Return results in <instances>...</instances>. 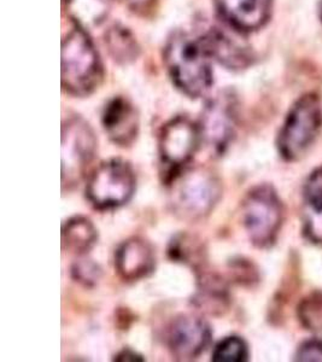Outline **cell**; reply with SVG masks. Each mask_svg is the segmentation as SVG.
I'll return each instance as SVG.
<instances>
[{
  "mask_svg": "<svg viewBox=\"0 0 322 362\" xmlns=\"http://www.w3.org/2000/svg\"><path fill=\"white\" fill-rule=\"evenodd\" d=\"M165 63L174 85L190 98H198L210 90L211 58L198 37L174 32L165 42Z\"/></svg>",
  "mask_w": 322,
  "mask_h": 362,
  "instance_id": "obj_1",
  "label": "cell"
},
{
  "mask_svg": "<svg viewBox=\"0 0 322 362\" xmlns=\"http://www.w3.org/2000/svg\"><path fill=\"white\" fill-rule=\"evenodd\" d=\"M222 196L216 174L205 167H185L170 175L169 202L174 214L189 221L205 218Z\"/></svg>",
  "mask_w": 322,
  "mask_h": 362,
  "instance_id": "obj_2",
  "label": "cell"
},
{
  "mask_svg": "<svg viewBox=\"0 0 322 362\" xmlns=\"http://www.w3.org/2000/svg\"><path fill=\"white\" fill-rule=\"evenodd\" d=\"M103 80L98 51L86 30L75 27L62 42V87L68 95L86 97Z\"/></svg>",
  "mask_w": 322,
  "mask_h": 362,
  "instance_id": "obj_3",
  "label": "cell"
},
{
  "mask_svg": "<svg viewBox=\"0 0 322 362\" xmlns=\"http://www.w3.org/2000/svg\"><path fill=\"white\" fill-rule=\"evenodd\" d=\"M322 126V107L315 95L302 97L281 128L278 148L286 160H297L308 151Z\"/></svg>",
  "mask_w": 322,
  "mask_h": 362,
  "instance_id": "obj_4",
  "label": "cell"
},
{
  "mask_svg": "<svg viewBox=\"0 0 322 362\" xmlns=\"http://www.w3.org/2000/svg\"><path fill=\"white\" fill-rule=\"evenodd\" d=\"M136 185V173L131 165L114 158L93 170L87 182L86 196L97 209H115L132 199Z\"/></svg>",
  "mask_w": 322,
  "mask_h": 362,
  "instance_id": "obj_5",
  "label": "cell"
},
{
  "mask_svg": "<svg viewBox=\"0 0 322 362\" xmlns=\"http://www.w3.org/2000/svg\"><path fill=\"white\" fill-rule=\"evenodd\" d=\"M282 218V203L270 185L257 186L244 201V226L256 247H267L275 242Z\"/></svg>",
  "mask_w": 322,
  "mask_h": 362,
  "instance_id": "obj_6",
  "label": "cell"
},
{
  "mask_svg": "<svg viewBox=\"0 0 322 362\" xmlns=\"http://www.w3.org/2000/svg\"><path fill=\"white\" fill-rule=\"evenodd\" d=\"M97 153V138L91 126L79 116L62 124V187L79 184Z\"/></svg>",
  "mask_w": 322,
  "mask_h": 362,
  "instance_id": "obj_7",
  "label": "cell"
},
{
  "mask_svg": "<svg viewBox=\"0 0 322 362\" xmlns=\"http://www.w3.org/2000/svg\"><path fill=\"white\" fill-rule=\"evenodd\" d=\"M238 107L236 97L223 92L211 98L199 119L202 141L216 155H222L236 136Z\"/></svg>",
  "mask_w": 322,
  "mask_h": 362,
  "instance_id": "obj_8",
  "label": "cell"
},
{
  "mask_svg": "<svg viewBox=\"0 0 322 362\" xmlns=\"http://www.w3.org/2000/svg\"><path fill=\"white\" fill-rule=\"evenodd\" d=\"M201 143L198 124L185 116L170 119L162 128L158 141L162 162L169 167L172 174L177 173L190 163Z\"/></svg>",
  "mask_w": 322,
  "mask_h": 362,
  "instance_id": "obj_9",
  "label": "cell"
},
{
  "mask_svg": "<svg viewBox=\"0 0 322 362\" xmlns=\"http://www.w3.org/2000/svg\"><path fill=\"white\" fill-rule=\"evenodd\" d=\"M209 25L198 39L211 59L231 70L248 68L252 63V52L244 33L229 25Z\"/></svg>",
  "mask_w": 322,
  "mask_h": 362,
  "instance_id": "obj_10",
  "label": "cell"
},
{
  "mask_svg": "<svg viewBox=\"0 0 322 362\" xmlns=\"http://www.w3.org/2000/svg\"><path fill=\"white\" fill-rule=\"evenodd\" d=\"M210 339L211 329L207 321L191 314L174 319L167 334L170 353L180 361L198 358Z\"/></svg>",
  "mask_w": 322,
  "mask_h": 362,
  "instance_id": "obj_11",
  "label": "cell"
},
{
  "mask_svg": "<svg viewBox=\"0 0 322 362\" xmlns=\"http://www.w3.org/2000/svg\"><path fill=\"white\" fill-rule=\"evenodd\" d=\"M225 25L242 33L260 29L268 21L272 0H214Z\"/></svg>",
  "mask_w": 322,
  "mask_h": 362,
  "instance_id": "obj_12",
  "label": "cell"
},
{
  "mask_svg": "<svg viewBox=\"0 0 322 362\" xmlns=\"http://www.w3.org/2000/svg\"><path fill=\"white\" fill-rule=\"evenodd\" d=\"M102 124L112 143L124 148L132 145L139 133L138 112L124 97H115L105 105Z\"/></svg>",
  "mask_w": 322,
  "mask_h": 362,
  "instance_id": "obj_13",
  "label": "cell"
},
{
  "mask_svg": "<svg viewBox=\"0 0 322 362\" xmlns=\"http://www.w3.org/2000/svg\"><path fill=\"white\" fill-rule=\"evenodd\" d=\"M155 264L156 257L153 247L145 239H129L116 250V271L127 281H136L150 276Z\"/></svg>",
  "mask_w": 322,
  "mask_h": 362,
  "instance_id": "obj_14",
  "label": "cell"
},
{
  "mask_svg": "<svg viewBox=\"0 0 322 362\" xmlns=\"http://www.w3.org/2000/svg\"><path fill=\"white\" fill-rule=\"evenodd\" d=\"M304 233L315 244H322V168L313 172L304 186Z\"/></svg>",
  "mask_w": 322,
  "mask_h": 362,
  "instance_id": "obj_15",
  "label": "cell"
},
{
  "mask_svg": "<svg viewBox=\"0 0 322 362\" xmlns=\"http://www.w3.org/2000/svg\"><path fill=\"white\" fill-rule=\"evenodd\" d=\"M98 233L90 218L74 216L62 226L63 250L73 255L83 256L95 247Z\"/></svg>",
  "mask_w": 322,
  "mask_h": 362,
  "instance_id": "obj_16",
  "label": "cell"
},
{
  "mask_svg": "<svg viewBox=\"0 0 322 362\" xmlns=\"http://www.w3.org/2000/svg\"><path fill=\"white\" fill-rule=\"evenodd\" d=\"M64 3L76 27L85 30L103 23L109 13V0H64Z\"/></svg>",
  "mask_w": 322,
  "mask_h": 362,
  "instance_id": "obj_17",
  "label": "cell"
},
{
  "mask_svg": "<svg viewBox=\"0 0 322 362\" xmlns=\"http://www.w3.org/2000/svg\"><path fill=\"white\" fill-rule=\"evenodd\" d=\"M104 42L115 62L129 64L139 56L136 37L124 25H115L107 29Z\"/></svg>",
  "mask_w": 322,
  "mask_h": 362,
  "instance_id": "obj_18",
  "label": "cell"
},
{
  "mask_svg": "<svg viewBox=\"0 0 322 362\" xmlns=\"http://www.w3.org/2000/svg\"><path fill=\"white\" fill-rule=\"evenodd\" d=\"M196 303L208 313H221L227 307V288L217 276L202 274Z\"/></svg>",
  "mask_w": 322,
  "mask_h": 362,
  "instance_id": "obj_19",
  "label": "cell"
},
{
  "mask_svg": "<svg viewBox=\"0 0 322 362\" xmlns=\"http://www.w3.org/2000/svg\"><path fill=\"white\" fill-rule=\"evenodd\" d=\"M169 255L172 259L197 267L202 264L203 247L190 235H180L170 242Z\"/></svg>",
  "mask_w": 322,
  "mask_h": 362,
  "instance_id": "obj_20",
  "label": "cell"
},
{
  "mask_svg": "<svg viewBox=\"0 0 322 362\" xmlns=\"http://www.w3.org/2000/svg\"><path fill=\"white\" fill-rule=\"evenodd\" d=\"M298 315L306 329L322 334V293H314L302 300Z\"/></svg>",
  "mask_w": 322,
  "mask_h": 362,
  "instance_id": "obj_21",
  "label": "cell"
},
{
  "mask_svg": "<svg viewBox=\"0 0 322 362\" xmlns=\"http://www.w3.org/2000/svg\"><path fill=\"white\" fill-rule=\"evenodd\" d=\"M248 358V346L243 338L231 336L215 346L211 360L214 362H243Z\"/></svg>",
  "mask_w": 322,
  "mask_h": 362,
  "instance_id": "obj_22",
  "label": "cell"
},
{
  "mask_svg": "<svg viewBox=\"0 0 322 362\" xmlns=\"http://www.w3.org/2000/svg\"><path fill=\"white\" fill-rule=\"evenodd\" d=\"M71 272H73L74 279L86 286L95 285L100 278V268L98 267V264L87 259L75 264Z\"/></svg>",
  "mask_w": 322,
  "mask_h": 362,
  "instance_id": "obj_23",
  "label": "cell"
},
{
  "mask_svg": "<svg viewBox=\"0 0 322 362\" xmlns=\"http://www.w3.org/2000/svg\"><path fill=\"white\" fill-rule=\"evenodd\" d=\"M297 361H322V341H304L296 355Z\"/></svg>",
  "mask_w": 322,
  "mask_h": 362,
  "instance_id": "obj_24",
  "label": "cell"
},
{
  "mask_svg": "<svg viewBox=\"0 0 322 362\" xmlns=\"http://www.w3.org/2000/svg\"><path fill=\"white\" fill-rule=\"evenodd\" d=\"M122 1L133 11L145 13L153 8L156 0H122Z\"/></svg>",
  "mask_w": 322,
  "mask_h": 362,
  "instance_id": "obj_25",
  "label": "cell"
},
{
  "mask_svg": "<svg viewBox=\"0 0 322 362\" xmlns=\"http://www.w3.org/2000/svg\"><path fill=\"white\" fill-rule=\"evenodd\" d=\"M114 360H115V361L119 362H141L144 361V358H143L141 355L136 354V351H133V350L124 349L122 350V351H120L119 354L116 355L115 358H114Z\"/></svg>",
  "mask_w": 322,
  "mask_h": 362,
  "instance_id": "obj_26",
  "label": "cell"
},
{
  "mask_svg": "<svg viewBox=\"0 0 322 362\" xmlns=\"http://www.w3.org/2000/svg\"><path fill=\"white\" fill-rule=\"evenodd\" d=\"M321 18H322V0H321Z\"/></svg>",
  "mask_w": 322,
  "mask_h": 362,
  "instance_id": "obj_27",
  "label": "cell"
}]
</instances>
